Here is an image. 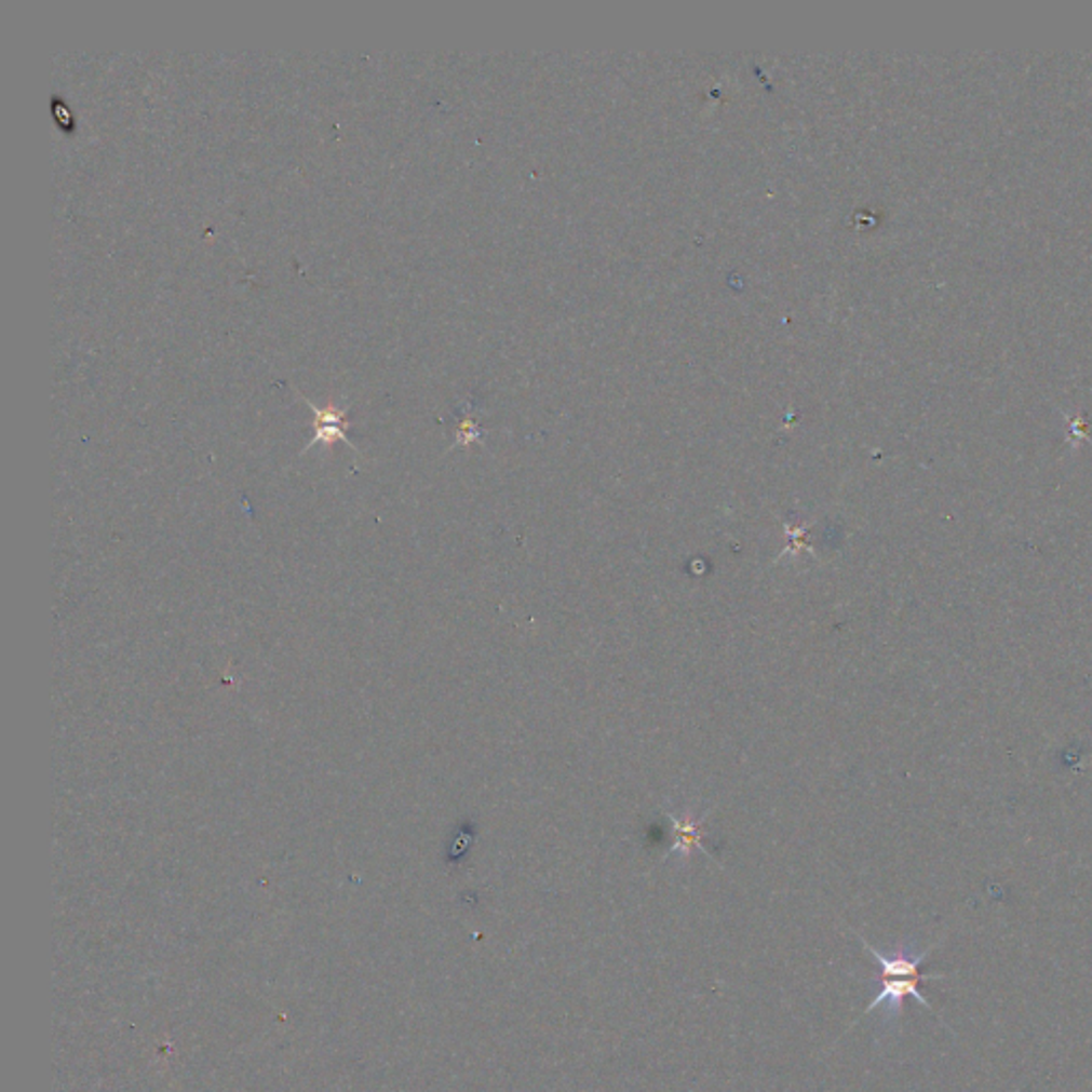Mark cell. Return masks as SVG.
<instances>
[{"mask_svg": "<svg viewBox=\"0 0 1092 1092\" xmlns=\"http://www.w3.org/2000/svg\"><path fill=\"white\" fill-rule=\"evenodd\" d=\"M879 993L877 997L871 1001V1006L864 1009V1015L875 1011V1009L881 1008L884 1006V1017L888 1022H894L901 1017L903 1013V1006H905V999L907 997H914L922 1008L928 1009L930 1013H934L941 1022L943 1017L930 1008L928 999L922 995L920 990V984L922 982H930V980H945L943 973H936V975H926V973H914V975H886V973H879ZM945 1024V1022H943Z\"/></svg>", "mask_w": 1092, "mask_h": 1092, "instance_id": "6da1fadb", "label": "cell"}, {"mask_svg": "<svg viewBox=\"0 0 1092 1092\" xmlns=\"http://www.w3.org/2000/svg\"><path fill=\"white\" fill-rule=\"evenodd\" d=\"M306 404L310 406V410L314 413V435L312 440L304 446V453L316 444H325V446H332L336 442H343L348 446L354 448V444H350L346 431L350 427V420H348V413L341 410V408H336V406H325V408H319L314 402H310L304 393H299Z\"/></svg>", "mask_w": 1092, "mask_h": 1092, "instance_id": "7a4b0ae2", "label": "cell"}, {"mask_svg": "<svg viewBox=\"0 0 1092 1092\" xmlns=\"http://www.w3.org/2000/svg\"><path fill=\"white\" fill-rule=\"evenodd\" d=\"M673 826L674 845L671 853L689 855L691 849L706 851L704 845H702V822L700 820H691V818L676 820V818H673Z\"/></svg>", "mask_w": 1092, "mask_h": 1092, "instance_id": "3957f363", "label": "cell"}, {"mask_svg": "<svg viewBox=\"0 0 1092 1092\" xmlns=\"http://www.w3.org/2000/svg\"><path fill=\"white\" fill-rule=\"evenodd\" d=\"M785 534H787V538H790V547H787L785 551H794V553H796L800 547H805L807 551H811V547H809V542H807V527H794V529H792V527L787 525V527H785Z\"/></svg>", "mask_w": 1092, "mask_h": 1092, "instance_id": "277c9868", "label": "cell"}, {"mask_svg": "<svg viewBox=\"0 0 1092 1092\" xmlns=\"http://www.w3.org/2000/svg\"><path fill=\"white\" fill-rule=\"evenodd\" d=\"M476 437H478L476 424H474L472 420H463V422L459 424V440H457V444H468V442H472V440H476Z\"/></svg>", "mask_w": 1092, "mask_h": 1092, "instance_id": "5b68a950", "label": "cell"}]
</instances>
